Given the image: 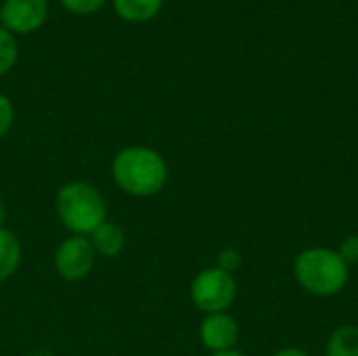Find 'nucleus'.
Returning a JSON list of instances; mask_svg holds the SVG:
<instances>
[{
    "mask_svg": "<svg viewBox=\"0 0 358 356\" xmlns=\"http://www.w3.org/2000/svg\"><path fill=\"white\" fill-rule=\"evenodd\" d=\"M111 174L124 193L132 197H151L168 183V164L155 149L132 145L115 153Z\"/></svg>",
    "mask_w": 358,
    "mask_h": 356,
    "instance_id": "1",
    "label": "nucleus"
},
{
    "mask_svg": "<svg viewBox=\"0 0 358 356\" xmlns=\"http://www.w3.org/2000/svg\"><path fill=\"white\" fill-rule=\"evenodd\" d=\"M294 279L306 294L331 298L346 290L350 281V266L344 262L338 250L313 245L296 256Z\"/></svg>",
    "mask_w": 358,
    "mask_h": 356,
    "instance_id": "2",
    "label": "nucleus"
},
{
    "mask_svg": "<svg viewBox=\"0 0 358 356\" xmlns=\"http://www.w3.org/2000/svg\"><path fill=\"white\" fill-rule=\"evenodd\" d=\"M61 225L78 237L92 235L107 220V204L101 191L86 180L63 185L55 199Z\"/></svg>",
    "mask_w": 358,
    "mask_h": 356,
    "instance_id": "3",
    "label": "nucleus"
},
{
    "mask_svg": "<svg viewBox=\"0 0 358 356\" xmlns=\"http://www.w3.org/2000/svg\"><path fill=\"white\" fill-rule=\"evenodd\" d=\"M237 298V281L218 266H208L191 281V302L206 315L227 313Z\"/></svg>",
    "mask_w": 358,
    "mask_h": 356,
    "instance_id": "4",
    "label": "nucleus"
},
{
    "mask_svg": "<svg viewBox=\"0 0 358 356\" xmlns=\"http://www.w3.org/2000/svg\"><path fill=\"white\" fill-rule=\"evenodd\" d=\"M96 262V252L86 237H69L55 252V269L65 281H80L90 275Z\"/></svg>",
    "mask_w": 358,
    "mask_h": 356,
    "instance_id": "5",
    "label": "nucleus"
},
{
    "mask_svg": "<svg viewBox=\"0 0 358 356\" xmlns=\"http://www.w3.org/2000/svg\"><path fill=\"white\" fill-rule=\"evenodd\" d=\"M48 17L46 0H4L0 21L6 31L15 34H31L44 25Z\"/></svg>",
    "mask_w": 358,
    "mask_h": 356,
    "instance_id": "6",
    "label": "nucleus"
},
{
    "mask_svg": "<svg viewBox=\"0 0 358 356\" xmlns=\"http://www.w3.org/2000/svg\"><path fill=\"white\" fill-rule=\"evenodd\" d=\"M199 340L212 355L233 350L239 340V323L229 313L206 315L199 325Z\"/></svg>",
    "mask_w": 358,
    "mask_h": 356,
    "instance_id": "7",
    "label": "nucleus"
},
{
    "mask_svg": "<svg viewBox=\"0 0 358 356\" xmlns=\"http://www.w3.org/2000/svg\"><path fill=\"white\" fill-rule=\"evenodd\" d=\"M90 243L96 252V256H105V258H115L122 254L124 245H126V237L124 231L113 225V222H103L92 235H90Z\"/></svg>",
    "mask_w": 358,
    "mask_h": 356,
    "instance_id": "8",
    "label": "nucleus"
},
{
    "mask_svg": "<svg viewBox=\"0 0 358 356\" xmlns=\"http://www.w3.org/2000/svg\"><path fill=\"white\" fill-rule=\"evenodd\" d=\"M164 6V0H113L115 13L128 23H145Z\"/></svg>",
    "mask_w": 358,
    "mask_h": 356,
    "instance_id": "9",
    "label": "nucleus"
},
{
    "mask_svg": "<svg viewBox=\"0 0 358 356\" xmlns=\"http://www.w3.org/2000/svg\"><path fill=\"white\" fill-rule=\"evenodd\" d=\"M325 356H358V325H340L325 344Z\"/></svg>",
    "mask_w": 358,
    "mask_h": 356,
    "instance_id": "10",
    "label": "nucleus"
},
{
    "mask_svg": "<svg viewBox=\"0 0 358 356\" xmlns=\"http://www.w3.org/2000/svg\"><path fill=\"white\" fill-rule=\"evenodd\" d=\"M21 264V243L8 231L0 229V283L6 281Z\"/></svg>",
    "mask_w": 358,
    "mask_h": 356,
    "instance_id": "11",
    "label": "nucleus"
},
{
    "mask_svg": "<svg viewBox=\"0 0 358 356\" xmlns=\"http://www.w3.org/2000/svg\"><path fill=\"white\" fill-rule=\"evenodd\" d=\"M17 57H19V48L15 36L4 27H0V76L8 73L15 67Z\"/></svg>",
    "mask_w": 358,
    "mask_h": 356,
    "instance_id": "12",
    "label": "nucleus"
},
{
    "mask_svg": "<svg viewBox=\"0 0 358 356\" xmlns=\"http://www.w3.org/2000/svg\"><path fill=\"white\" fill-rule=\"evenodd\" d=\"M241 264H243V258H241V252L237 248H224L216 256V266L229 275H235Z\"/></svg>",
    "mask_w": 358,
    "mask_h": 356,
    "instance_id": "13",
    "label": "nucleus"
},
{
    "mask_svg": "<svg viewBox=\"0 0 358 356\" xmlns=\"http://www.w3.org/2000/svg\"><path fill=\"white\" fill-rule=\"evenodd\" d=\"M107 0H61V4L73 15H92L96 13Z\"/></svg>",
    "mask_w": 358,
    "mask_h": 356,
    "instance_id": "14",
    "label": "nucleus"
},
{
    "mask_svg": "<svg viewBox=\"0 0 358 356\" xmlns=\"http://www.w3.org/2000/svg\"><path fill=\"white\" fill-rule=\"evenodd\" d=\"M338 254L344 258V262L348 266L358 264V235H348L342 239V243L338 245Z\"/></svg>",
    "mask_w": 358,
    "mask_h": 356,
    "instance_id": "15",
    "label": "nucleus"
},
{
    "mask_svg": "<svg viewBox=\"0 0 358 356\" xmlns=\"http://www.w3.org/2000/svg\"><path fill=\"white\" fill-rule=\"evenodd\" d=\"M13 120H15L13 103H10V99H8V97H4V94L0 92V138L10 130Z\"/></svg>",
    "mask_w": 358,
    "mask_h": 356,
    "instance_id": "16",
    "label": "nucleus"
},
{
    "mask_svg": "<svg viewBox=\"0 0 358 356\" xmlns=\"http://www.w3.org/2000/svg\"><path fill=\"white\" fill-rule=\"evenodd\" d=\"M273 356H310L306 350L298 348V346H285V348H279L277 353H273Z\"/></svg>",
    "mask_w": 358,
    "mask_h": 356,
    "instance_id": "17",
    "label": "nucleus"
},
{
    "mask_svg": "<svg viewBox=\"0 0 358 356\" xmlns=\"http://www.w3.org/2000/svg\"><path fill=\"white\" fill-rule=\"evenodd\" d=\"M210 356H248V355H243V353H239V350H227V353H214V355H210Z\"/></svg>",
    "mask_w": 358,
    "mask_h": 356,
    "instance_id": "18",
    "label": "nucleus"
},
{
    "mask_svg": "<svg viewBox=\"0 0 358 356\" xmlns=\"http://www.w3.org/2000/svg\"><path fill=\"white\" fill-rule=\"evenodd\" d=\"M4 218H6V210H4V201L0 199V229L4 227Z\"/></svg>",
    "mask_w": 358,
    "mask_h": 356,
    "instance_id": "19",
    "label": "nucleus"
},
{
    "mask_svg": "<svg viewBox=\"0 0 358 356\" xmlns=\"http://www.w3.org/2000/svg\"><path fill=\"white\" fill-rule=\"evenodd\" d=\"M0 13H2V4H0Z\"/></svg>",
    "mask_w": 358,
    "mask_h": 356,
    "instance_id": "20",
    "label": "nucleus"
}]
</instances>
